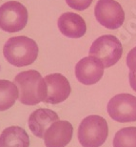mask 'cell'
<instances>
[{"label": "cell", "mask_w": 136, "mask_h": 147, "mask_svg": "<svg viewBox=\"0 0 136 147\" xmlns=\"http://www.w3.org/2000/svg\"><path fill=\"white\" fill-rule=\"evenodd\" d=\"M67 5L76 11H84L92 3V0H66Z\"/></svg>", "instance_id": "obj_16"}, {"label": "cell", "mask_w": 136, "mask_h": 147, "mask_svg": "<svg viewBox=\"0 0 136 147\" xmlns=\"http://www.w3.org/2000/svg\"><path fill=\"white\" fill-rule=\"evenodd\" d=\"M57 26L63 36L80 38L87 32V25L81 16L74 13H65L58 18Z\"/></svg>", "instance_id": "obj_11"}, {"label": "cell", "mask_w": 136, "mask_h": 147, "mask_svg": "<svg viewBox=\"0 0 136 147\" xmlns=\"http://www.w3.org/2000/svg\"><path fill=\"white\" fill-rule=\"evenodd\" d=\"M127 66L131 71L136 73V47L131 49L127 55Z\"/></svg>", "instance_id": "obj_17"}, {"label": "cell", "mask_w": 136, "mask_h": 147, "mask_svg": "<svg viewBox=\"0 0 136 147\" xmlns=\"http://www.w3.org/2000/svg\"><path fill=\"white\" fill-rule=\"evenodd\" d=\"M29 138L24 129L19 126L6 128L0 135V147H29Z\"/></svg>", "instance_id": "obj_13"}, {"label": "cell", "mask_w": 136, "mask_h": 147, "mask_svg": "<svg viewBox=\"0 0 136 147\" xmlns=\"http://www.w3.org/2000/svg\"><path fill=\"white\" fill-rule=\"evenodd\" d=\"M113 147H136V127H126L115 134Z\"/></svg>", "instance_id": "obj_15"}, {"label": "cell", "mask_w": 136, "mask_h": 147, "mask_svg": "<svg viewBox=\"0 0 136 147\" xmlns=\"http://www.w3.org/2000/svg\"><path fill=\"white\" fill-rule=\"evenodd\" d=\"M3 54L9 63L15 67L31 65L36 60L38 46L36 42L27 36L11 37L5 43Z\"/></svg>", "instance_id": "obj_1"}, {"label": "cell", "mask_w": 136, "mask_h": 147, "mask_svg": "<svg viewBox=\"0 0 136 147\" xmlns=\"http://www.w3.org/2000/svg\"><path fill=\"white\" fill-rule=\"evenodd\" d=\"M18 88V99L22 104L36 105L45 98V81L35 70L19 73L14 78Z\"/></svg>", "instance_id": "obj_2"}, {"label": "cell", "mask_w": 136, "mask_h": 147, "mask_svg": "<svg viewBox=\"0 0 136 147\" xmlns=\"http://www.w3.org/2000/svg\"><path fill=\"white\" fill-rule=\"evenodd\" d=\"M45 81V98L44 102L58 104L69 98L72 88L70 82L61 74H52L44 78Z\"/></svg>", "instance_id": "obj_8"}, {"label": "cell", "mask_w": 136, "mask_h": 147, "mask_svg": "<svg viewBox=\"0 0 136 147\" xmlns=\"http://www.w3.org/2000/svg\"><path fill=\"white\" fill-rule=\"evenodd\" d=\"M18 88L14 82L0 79V111H6L18 98Z\"/></svg>", "instance_id": "obj_14"}, {"label": "cell", "mask_w": 136, "mask_h": 147, "mask_svg": "<svg viewBox=\"0 0 136 147\" xmlns=\"http://www.w3.org/2000/svg\"><path fill=\"white\" fill-rule=\"evenodd\" d=\"M109 117L118 122L136 121V96L129 94H119L108 103Z\"/></svg>", "instance_id": "obj_7"}, {"label": "cell", "mask_w": 136, "mask_h": 147, "mask_svg": "<svg viewBox=\"0 0 136 147\" xmlns=\"http://www.w3.org/2000/svg\"><path fill=\"white\" fill-rule=\"evenodd\" d=\"M129 84H131V87L132 88V90H134L136 92V73L131 71L129 75Z\"/></svg>", "instance_id": "obj_18"}, {"label": "cell", "mask_w": 136, "mask_h": 147, "mask_svg": "<svg viewBox=\"0 0 136 147\" xmlns=\"http://www.w3.org/2000/svg\"><path fill=\"white\" fill-rule=\"evenodd\" d=\"M88 53L90 55L101 59L105 68H109L119 61L123 54V47L117 37L105 34L94 40Z\"/></svg>", "instance_id": "obj_4"}, {"label": "cell", "mask_w": 136, "mask_h": 147, "mask_svg": "<svg viewBox=\"0 0 136 147\" xmlns=\"http://www.w3.org/2000/svg\"><path fill=\"white\" fill-rule=\"evenodd\" d=\"M105 66L102 60L93 55L79 60L75 66V76L79 82L85 85L97 83L104 74Z\"/></svg>", "instance_id": "obj_9"}, {"label": "cell", "mask_w": 136, "mask_h": 147, "mask_svg": "<svg viewBox=\"0 0 136 147\" xmlns=\"http://www.w3.org/2000/svg\"><path fill=\"white\" fill-rule=\"evenodd\" d=\"M72 125L66 120H57L47 129L44 135L46 147H65L72 138Z\"/></svg>", "instance_id": "obj_10"}, {"label": "cell", "mask_w": 136, "mask_h": 147, "mask_svg": "<svg viewBox=\"0 0 136 147\" xmlns=\"http://www.w3.org/2000/svg\"><path fill=\"white\" fill-rule=\"evenodd\" d=\"M57 120H59L58 115L54 111L40 108L32 112L29 117L28 124L34 136L42 139L47 129Z\"/></svg>", "instance_id": "obj_12"}, {"label": "cell", "mask_w": 136, "mask_h": 147, "mask_svg": "<svg viewBox=\"0 0 136 147\" xmlns=\"http://www.w3.org/2000/svg\"><path fill=\"white\" fill-rule=\"evenodd\" d=\"M108 133V123L104 117L91 115L79 125L78 140L83 147H100L107 140Z\"/></svg>", "instance_id": "obj_3"}, {"label": "cell", "mask_w": 136, "mask_h": 147, "mask_svg": "<svg viewBox=\"0 0 136 147\" xmlns=\"http://www.w3.org/2000/svg\"><path fill=\"white\" fill-rule=\"evenodd\" d=\"M94 14L100 24L111 30L120 28L125 20L122 6L115 0H99L95 5Z\"/></svg>", "instance_id": "obj_6"}, {"label": "cell", "mask_w": 136, "mask_h": 147, "mask_svg": "<svg viewBox=\"0 0 136 147\" xmlns=\"http://www.w3.org/2000/svg\"><path fill=\"white\" fill-rule=\"evenodd\" d=\"M29 18L24 5L17 1H9L0 7V29L7 33H16L23 30Z\"/></svg>", "instance_id": "obj_5"}]
</instances>
